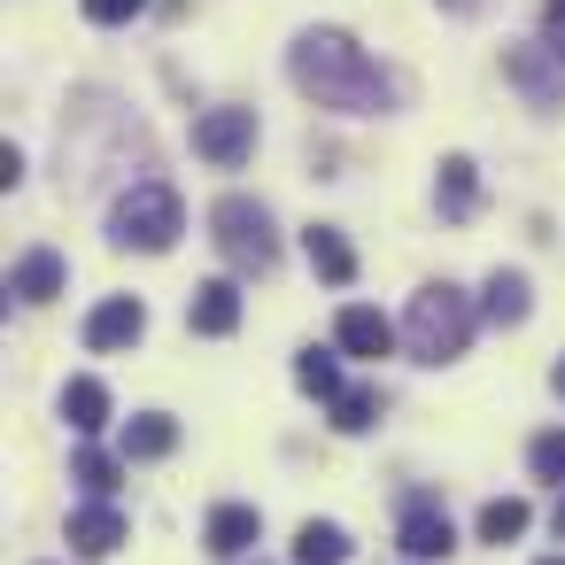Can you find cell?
<instances>
[{
  "mask_svg": "<svg viewBox=\"0 0 565 565\" xmlns=\"http://www.w3.org/2000/svg\"><path fill=\"white\" fill-rule=\"evenodd\" d=\"M550 387H557V395H565V364H557V372H550Z\"/></svg>",
  "mask_w": 565,
  "mask_h": 565,
  "instance_id": "cell-27",
  "label": "cell"
},
{
  "mask_svg": "<svg viewBox=\"0 0 565 565\" xmlns=\"http://www.w3.org/2000/svg\"><path fill=\"white\" fill-rule=\"evenodd\" d=\"M179 233H186V210H179V194H171L163 179L125 186L117 210H109V241H117V248H140V256H163Z\"/></svg>",
  "mask_w": 565,
  "mask_h": 565,
  "instance_id": "cell-3",
  "label": "cell"
},
{
  "mask_svg": "<svg viewBox=\"0 0 565 565\" xmlns=\"http://www.w3.org/2000/svg\"><path fill=\"white\" fill-rule=\"evenodd\" d=\"M449 9H472V0H449Z\"/></svg>",
  "mask_w": 565,
  "mask_h": 565,
  "instance_id": "cell-29",
  "label": "cell"
},
{
  "mask_svg": "<svg viewBox=\"0 0 565 565\" xmlns=\"http://www.w3.org/2000/svg\"><path fill=\"white\" fill-rule=\"evenodd\" d=\"M333 341H341L349 356H387V349H395V326H387L372 302H349V310L333 318Z\"/></svg>",
  "mask_w": 565,
  "mask_h": 565,
  "instance_id": "cell-11",
  "label": "cell"
},
{
  "mask_svg": "<svg viewBox=\"0 0 565 565\" xmlns=\"http://www.w3.org/2000/svg\"><path fill=\"white\" fill-rule=\"evenodd\" d=\"M526 465H534L542 480H557V488H565V426H550V434H534V449H526Z\"/></svg>",
  "mask_w": 565,
  "mask_h": 565,
  "instance_id": "cell-24",
  "label": "cell"
},
{
  "mask_svg": "<svg viewBox=\"0 0 565 565\" xmlns=\"http://www.w3.org/2000/svg\"><path fill=\"white\" fill-rule=\"evenodd\" d=\"M503 71H511V86H519L534 109H550V102H557V86H565V63H557L550 47H511V55H503Z\"/></svg>",
  "mask_w": 565,
  "mask_h": 565,
  "instance_id": "cell-8",
  "label": "cell"
},
{
  "mask_svg": "<svg viewBox=\"0 0 565 565\" xmlns=\"http://www.w3.org/2000/svg\"><path fill=\"white\" fill-rule=\"evenodd\" d=\"M542 32H550V55L565 63V0H550V9H542Z\"/></svg>",
  "mask_w": 565,
  "mask_h": 565,
  "instance_id": "cell-26",
  "label": "cell"
},
{
  "mask_svg": "<svg viewBox=\"0 0 565 565\" xmlns=\"http://www.w3.org/2000/svg\"><path fill=\"white\" fill-rule=\"evenodd\" d=\"M171 449H179V418L148 411V418H132V426H125V465H132V457L148 465V457H171Z\"/></svg>",
  "mask_w": 565,
  "mask_h": 565,
  "instance_id": "cell-18",
  "label": "cell"
},
{
  "mask_svg": "<svg viewBox=\"0 0 565 565\" xmlns=\"http://www.w3.org/2000/svg\"><path fill=\"white\" fill-rule=\"evenodd\" d=\"M542 565H565V557H542Z\"/></svg>",
  "mask_w": 565,
  "mask_h": 565,
  "instance_id": "cell-30",
  "label": "cell"
},
{
  "mask_svg": "<svg viewBox=\"0 0 565 565\" xmlns=\"http://www.w3.org/2000/svg\"><path fill=\"white\" fill-rule=\"evenodd\" d=\"M256 534H264L256 503H217V511H210V526H202V542H210L217 557H241V550H256Z\"/></svg>",
  "mask_w": 565,
  "mask_h": 565,
  "instance_id": "cell-12",
  "label": "cell"
},
{
  "mask_svg": "<svg viewBox=\"0 0 565 565\" xmlns=\"http://www.w3.org/2000/svg\"><path fill=\"white\" fill-rule=\"evenodd\" d=\"M557 534H565V503H557Z\"/></svg>",
  "mask_w": 565,
  "mask_h": 565,
  "instance_id": "cell-28",
  "label": "cell"
},
{
  "mask_svg": "<svg viewBox=\"0 0 565 565\" xmlns=\"http://www.w3.org/2000/svg\"><path fill=\"white\" fill-rule=\"evenodd\" d=\"M210 233H217V248H225V264H233V271H271V264H279L271 210H264V202H248V194H225V202L210 210Z\"/></svg>",
  "mask_w": 565,
  "mask_h": 565,
  "instance_id": "cell-4",
  "label": "cell"
},
{
  "mask_svg": "<svg viewBox=\"0 0 565 565\" xmlns=\"http://www.w3.org/2000/svg\"><path fill=\"white\" fill-rule=\"evenodd\" d=\"M526 271H488V287H480V318L488 326H519L526 318Z\"/></svg>",
  "mask_w": 565,
  "mask_h": 565,
  "instance_id": "cell-15",
  "label": "cell"
},
{
  "mask_svg": "<svg viewBox=\"0 0 565 565\" xmlns=\"http://www.w3.org/2000/svg\"><path fill=\"white\" fill-rule=\"evenodd\" d=\"M148 0H86V24H132Z\"/></svg>",
  "mask_w": 565,
  "mask_h": 565,
  "instance_id": "cell-25",
  "label": "cell"
},
{
  "mask_svg": "<svg viewBox=\"0 0 565 565\" xmlns=\"http://www.w3.org/2000/svg\"><path fill=\"white\" fill-rule=\"evenodd\" d=\"M395 542H403L418 565H434V557H449V550H457V526H449V511H441V503L411 495V503H403V526H395Z\"/></svg>",
  "mask_w": 565,
  "mask_h": 565,
  "instance_id": "cell-6",
  "label": "cell"
},
{
  "mask_svg": "<svg viewBox=\"0 0 565 565\" xmlns=\"http://www.w3.org/2000/svg\"><path fill=\"white\" fill-rule=\"evenodd\" d=\"M302 256H310V271H318L326 287H349V279H356V248H349L333 225H310V233H302Z\"/></svg>",
  "mask_w": 565,
  "mask_h": 565,
  "instance_id": "cell-13",
  "label": "cell"
},
{
  "mask_svg": "<svg viewBox=\"0 0 565 565\" xmlns=\"http://www.w3.org/2000/svg\"><path fill=\"white\" fill-rule=\"evenodd\" d=\"M186 326L210 333V341H225V333L241 326V287H233V279H202L194 302H186Z\"/></svg>",
  "mask_w": 565,
  "mask_h": 565,
  "instance_id": "cell-9",
  "label": "cell"
},
{
  "mask_svg": "<svg viewBox=\"0 0 565 565\" xmlns=\"http://www.w3.org/2000/svg\"><path fill=\"white\" fill-rule=\"evenodd\" d=\"M63 418H71V434H102L109 426V387L102 380H71L63 387Z\"/></svg>",
  "mask_w": 565,
  "mask_h": 565,
  "instance_id": "cell-17",
  "label": "cell"
},
{
  "mask_svg": "<svg viewBox=\"0 0 565 565\" xmlns=\"http://www.w3.org/2000/svg\"><path fill=\"white\" fill-rule=\"evenodd\" d=\"M434 202H441V217H472V202H480V171H472L465 156H449L441 179H434Z\"/></svg>",
  "mask_w": 565,
  "mask_h": 565,
  "instance_id": "cell-16",
  "label": "cell"
},
{
  "mask_svg": "<svg viewBox=\"0 0 565 565\" xmlns=\"http://www.w3.org/2000/svg\"><path fill=\"white\" fill-rule=\"evenodd\" d=\"M287 78H295L318 109H341V117H380V109L395 102V78H387L349 32H333V24H318V32H302V40L287 47Z\"/></svg>",
  "mask_w": 565,
  "mask_h": 565,
  "instance_id": "cell-1",
  "label": "cell"
},
{
  "mask_svg": "<svg viewBox=\"0 0 565 565\" xmlns=\"http://www.w3.org/2000/svg\"><path fill=\"white\" fill-rule=\"evenodd\" d=\"M117 472H125V457H109V449H78L71 457V480L86 488V503H109L117 495Z\"/></svg>",
  "mask_w": 565,
  "mask_h": 565,
  "instance_id": "cell-20",
  "label": "cell"
},
{
  "mask_svg": "<svg viewBox=\"0 0 565 565\" xmlns=\"http://www.w3.org/2000/svg\"><path fill=\"white\" fill-rule=\"evenodd\" d=\"M125 542V519H117V503H86L78 519H71V550L78 557H109Z\"/></svg>",
  "mask_w": 565,
  "mask_h": 565,
  "instance_id": "cell-14",
  "label": "cell"
},
{
  "mask_svg": "<svg viewBox=\"0 0 565 565\" xmlns=\"http://www.w3.org/2000/svg\"><path fill=\"white\" fill-rule=\"evenodd\" d=\"M519 534H526V503H519V495L480 503V542H495V550H503V542H519Z\"/></svg>",
  "mask_w": 565,
  "mask_h": 565,
  "instance_id": "cell-22",
  "label": "cell"
},
{
  "mask_svg": "<svg viewBox=\"0 0 565 565\" xmlns=\"http://www.w3.org/2000/svg\"><path fill=\"white\" fill-rule=\"evenodd\" d=\"M403 341H411L418 364H449V356H465V341H472V295H457L449 279L418 287V295H411V318H403Z\"/></svg>",
  "mask_w": 565,
  "mask_h": 565,
  "instance_id": "cell-2",
  "label": "cell"
},
{
  "mask_svg": "<svg viewBox=\"0 0 565 565\" xmlns=\"http://www.w3.org/2000/svg\"><path fill=\"white\" fill-rule=\"evenodd\" d=\"M333 426H341V434L380 426V387H341V395H333Z\"/></svg>",
  "mask_w": 565,
  "mask_h": 565,
  "instance_id": "cell-23",
  "label": "cell"
},
{
  "mask_svg": "<svg viewBox=\"0 0 565 565\" xmlns=\"http://www.w3.org/2000/svg\"><path fill=\"white\" fill-rule=\"evenodd\" d=\"M140 333H148V302H140V295H109V302L86 318V349H102V356H109V349H132Z\"/></svg>",
  "mask_w": 565,
  "mask_h": 565,
  "instance_id": "cell-7",
  "label": "cell"
},
{
  "mask_svg": "<svg viewBox=\"0 0 565 565\" xmlns=\"http://www.w3.org/2000/svg\"><path fill=\"white\" fill-rule=\"evenodd\" d=\"M194 156L217 171H241L256 156V109H202L194 117Z\"/></svg>",
  "mask_w": 565,
  "mask_h": 565,
  "instance_id": "cell-5",
  "label": "cell"
},
{
  "mask_svg": "<svg viewBox=\"0 0 565 565\" xmlns=\"http://www.w3.org/2000/svg\"><path fill=\"white\" fill-rule=\"evenodd\" d=\"M295 565H349V534L333 519H302L295 534Z\"/></svg>",
  "mask_w": 565,
  "mask_h": 565,
  "instance_id": "cell-19",
  "label": "cell"
},
{
  "mask_svg": "<svg viewBox=\"0 0 565 565\" xmlns=\"http://www.w3.org/2000/svg\"><path fill=\"white\" fill-rule=\"evenodd\" d=\"M63 279H71V271H63V256H55V248H24V256H17V271H9V295H17V302H55V295H63Z\"/></svg>",
  "mask_w": 565,
  "mask_h": 565,
  "instance_id": "cell-10",
  "label": "cell"
},
{
  "mask_svg": "<svg viewBox=\"0 0 565 565\" xmlns=\"http://www.w3.org/2000/svg\"><path fill=\"white\" fill-rule=\"evenodd\" d=\"M295 380H302V395L333 403V395H341V356H333V349H302V356H295Z\"/></svg>",
  "mask_w": 565,
  "mask_h": 565,
  "instance_id": "cell-21",
  "label": "cell"
}]
</instances>
